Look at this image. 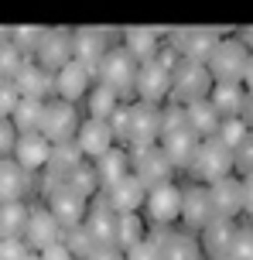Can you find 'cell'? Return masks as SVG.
Instances as JSON below:
<instances>
[{
    "instance_id": "cell-37",
    "label": "cell",
    "mask_w": 253,
    "mask_h": 260,
    "mask_svg": "<svg viewBox=\"0 0 253 260\" xmlns=\"http://www.w3.org/2000/svg\"><path fill=\"white\" fill-rule=\"evenodd\" d=\"M250 134H253V127H250V123H246L243 117H226V120H223V127H219V134H215V137H219V141L226 144L229 151H236V147H240V144L246 141Z\"/></svg>"
},
{
    "instance_id": "cell-53",
    "label": "cell",
    "mask_w": 253,
    "mask_h": 260,
    "mask_svg": "<svg viewBox=\"0 0 253 260\" xmlns=\"http://www.w3.org/2000/svg\"><path fill=\"white\" fill-rule=\"evenodd\" d=\"M0 247H4V236H0Z\"/></svg>"
},
{
    "instance_id": "cell-50",
    "label": "cell",
    "mask_w": 253,
    "mask_h": 260,
    "mask_svg": "<svg viewBox=\"0 0 253 260\" xmlns=\"http://www.w3.org/2000/svg\"><path fill=\"white\" fill-rule=\"evenodd\" d=\"M24 260H41V253H34V250H31V253H27Z\"/></svg>"
},
{
    "instance_id": "cell-38",
    "label": "cell",
    "mask_w": 253,
    "mask_h": 260,
    "mask_svg": "<svg viewBox=\"0 0 253 260\" xmlns=\"http://www.w3.org/2000/svg\"><path fill=\"white\" fill-rule=\"evenodd\" d=\"M65 243H68V250L76 253V260H86V257H93L96 250V240H93V233L86 230V222L82 226H76V230H65Z\"/></svg>"
},
{
    "instance_id": "cell-12",
    "label": "cell",
    "mask_w": 253,
    "mask_h": 260,
    "mask_svg": "<svg viewBox=\"0 0 253 260\" xmlns=\"http://www.w3.org/2000/svg\"><path fill=\"white\" fill-rule=\"evenodd\" d=\"M45 206L55 212V219L62 222V230H76V226H82L86 222V216H89V199L86 195H79L72 185H55L52 192H48V202Z\"/></svg>"
},
{
    "instance_id": "cell-2",
    "label": "cell",
    "mask_w": 253,
    "mask_h": 260,
    "mask_svg": "<svg viewBox=\"0 0 253 260\" xmlns=\"http://www.w3.org/2000/svg\"><path fill=\"white\" fill-rule=\"evenodd\" d=\"M158 144L164 147V154L171 157L174 168H192L202 137L188 127L185 106H178V103L164 106V123H161V141Z\"/></svg>"
},
{
    "instance_id": "cell-24",
    "label": "cell",
    "mask_w": 253,
    "mask_h": 260,
    "mask_svg": "<svg viewBox=\"0 0 253 260\" xmlns=\"http://www.w3.org/2000/svg\"><path fill=\"white\" fill-rule=\"evenodd\" d=\"M96 175H99V188L103 192H110L117 182H123L127 175H133V157L123 151V147H113V151H106L103 157H96Z\"/></svg>"
},
{
    "instance_id": "cell-21",
    "label": "cell",
    "mask_w": 253,
    "mask_h": 260,
    "mask_svg": "<svg viewBox=\"0 0 253 260\" xmlns=\"http://www.w3.org/2000/svg\"><path fill=\"white\" fill-rule=\"evenodd\" d=\"M236 233H240L236 219H212V222H209V226L199 233L205 257H209V260L229 257V253H233V243H236Z\"/></svg>"
},
{
    "instance_id": "cell-49",
    "label": "cell",
    "mask_w": 253,
    "mask_h": 260,
    "mask_svg": "<svg viewBox=\"0 0 253 260\" xmlns=\"http://www.w3.org/2000/svg\"><path fill=\"white\" fill-rule=\"evenodd\" d=\"M243 41H246V45H250V48H253V27H250V31H246V35H243Z\"/></svg>"
},
{
    "instance_id": "cell-36",
    "label": "cell",
    "mask_w": 253,
    "mask_h": 260,
    "mask_svg": "<svg viewBox=\"0 0 253 260\" xmlns=\"http://www.w3.org/2000/svg\"><path fill=\"white\" fill-rule=\"evenodd\" d=\"M27 62H31V58H27L14 41H4V45H0V79H11V82H14Z\"/></svg>"
},
{
    "instance_id": "cell-39",
    "label": "cell",
    "mask_w": 253,
    "mask_h": 260,
    "mask_svg": "<svg viewBox=\"0 0 253 260\" xmlns=\"http://www.w3.org/2000/svg\"><path fill=\"white\" fill-rule=\"evenodd\" d=\"M17 127H14L11 117H0V161L4 157H14V147H17Z\"/></svg>"
},
{
    "instance_id": "cell-17",
    "label": "cell",
    "mask_w": 253,
    "mask_h": 260,
    "mask_svg": "<svg viewBox=\"0 0 253 260\" xmlns=\"http://www.w3.org/2000/svg\"><path fill=\"white\" fill-rule=\"evenodd\" d=\"M76 58V45H72V35L68 31H45L38 52H34V62L45 65L48 72H58L62 65H68Z\"/></svg>"
},
{
    "instance_id": "cell-23",
    "label": "cell",
    "mask_w": 253,
    "mask_h": 260,
    "mask_svg": "<svg viewBox=\"0 0 253 260\" xmlns=\"http://www.w3.org/2000/svg\"><path fill=\"white\" fill-rule=\"evenodd\" d=\"M209 195H212V206H215L219 219H236L243 212V178H236V175L209 185Z\"/></svg>"
},
{
    "instance_id": "cell-11",
    "label": "cell",
    "mask_w": 253,
    "mask_h": 260,
    "mask_svg": "<svg viewBox=\"0 0 253 260\" xmlns=\"http://www.w3.org/2000/svg\"><path fill=\"white\" fill-rule=\"evenodd\" d=\"M151 240L158 243V257L161 260H205L202 240L192 230H154Z\"/></svg>"
},
{
    "instance_id": "cell-28",
    "label": "cell",
    "mask_w": 253,
    "mask_h": 260,
    "mask_svg": "<svg viewBox=\"0 0 253 260\" xmlns=\"http://www.w3.org/2000/svg\"><path fill=\"white\" fill-rule=\"evenodd\" d=\"M72 45H76V58L86 62L93 72L99 69L103 55L110 52V48H106V35H103V31H76V35H72Z\"/></svg>"
},
{
    "instance_id": "cell-1",
    "label": "cell",
    "mask_w": 253,
    "mask_h": 260,
    "mask_svg": "<svg viewBox=\"0 0 253 260\" xmlns=\"http://www.w3.org/2000/svg\"><path fill=\"white\" fill-rule=\"evenodd\" d=\"M113 134L117 141L133 144L137 147H151V144L161 141V123H164V110L158 103H144V100H133V103H123L117 113H113Z\"/></svg>"
},
{
    "instance_id": "cell-6",
    "label": "cell",
    "mask_w": 253,
    "mask_h": 260,
    "mask_svg": "<svg viewBox=\"0 0 253 260\" xmlns=\"http://www.w3.org/2000/svg\"><path fill=\"white\" fill-rule=\"evenodd\" d=\"M137 72H140V62L127 48H110L96 69V82L117 89L120 96H130V92L137 96Z\"/></svg>"
},
{
    "instance_id": "cell-25",
    "label": "cell",
    "mask_w": 253,
    "mask_h": 260,
    "mask_svg": "<svg viewBox=\"0 0 253 260\" xmlns=\"http://www.w3.org/2000/svg\"><path fill=\"white\" fill-rule=\"evenodd\" d=\"M209 103L223 113V120L226 117H243V113H246V103H250V89H246L243 82H215Z\"/></svg>"
},
{
    "instance_id": "cell-31",
    "label": "cell",
    "mask_w": 253,
    "mask_h": 260,
    "mask_svg": "<svg viewBox=\"0 0 253 260\" xmlns=\"http://www.w3.org/2000/svg\"><path fill=\"white\" fill-rule=\"evenodd\" d=\"M215 45H219V38L212 31H185V35H178V52L185 58H195V62H209Z\"/></svg>"
},
{
    "instance_id": "cell-29",
    "label": "cell",
    "mask_w": 253,
    "mask_h": 260,
    "mask_svg": "<svg viewBox=\"0 0 253 260\" xmlns=\"http://www.w3.org/2000/svg\"><path fill=\"white\" fill-rule=\"evenodd\" d=\"M120 92L110 89V86H103V82H96L93 89H89V96H86V117L93 120H113V113L120 110Z\"/></svg>"
},
{
    "instance_id": "cell-51",
    "label": "cell",
    "mask_w": 253,
    "mask_h": 260,
    "mask_svg": "<svg viewBox=\"0 0 253 260\" xmlns=\"http://www.w3.org/2000/svg\"><path fill=\"white\" fill-rule=\"evenodd\" d=\"M4 41H11V35H7V31H0V45H4Z\"/></svg>"
},
{
    "instance_id": "cell-44",
    "label": "cell",
    "mask_w": 253,
    "mask_h": 260,
    "mask_svg": "<svg viewBox=\"0 0 253 260\" xmlns=\"http://www.w3.org/2000/svg\"><path fill=\"white\" fill-rule=\"evenodd\" d=\"M41 260H76V253L68 250L65 240H58V243H52V247L41 250Z\"/></svg>"
},
{
    "instance_id": "cell-32",
    "label": "cell",
    "mask_w": 253,
    "mask_h": 260,
    "mask_svg": "<svg viewBox=\"0 0 253 260\" xmlns=\"http://www.w3.org/2000/svg\"><path fill=\"white\" fill-rule=\"evenodd\" d=\"M27 216H31V206L27 202H0V236L4 240L24 236Z\"/></svg>"
},
{
    "instance_id": "cell-3",
    "label": "cell",
    "mask_w": 253,
    "mask_h": 260,
    "mask_svg": "<svg viewBox=\"0 0 253 260\" xmlns=\"http://www.w3.org/2000/svg\"><path fill=\"white\" fill-rule=\"evenodd\" d=\"M192 178L202 185H215L229 178L233 171H236V154L229 151L226 144L219 141V137H205L199 144V151H195V161H192Z\"/></svg>"
},
{
    "instance_id": "cell-35",
    "label": "cell",
    "mask_w": 253,
    "mask_h": 260,
    "mask_svg": "<svg viewBox=\"0 0 253 260\" xmlns=\"http://www.w3.org/2000/svg\"><path fill=\"white\" fill-rule=\"evenodd\" d=\"M65 185H72V188H76L79 195H86L89 202L103 192V188H99V175H96V165H93V161H82L79 168L65 178Z\"/></svg>"
},
{
    "instance_id": "cell-34",
    "label": "cell",
    "mask_w": 253,
    "mask_h": 260,
    "mask_svg": "<svg viewBox=\"0 0 253 260\" xmlns=\"http://www.w3.org/2000/svg\"><path fill=\"white\" fill-rule=\"evenodd\" d=\"M123 48H127L137 62H147V58L158 55V35L147 31V27H130V31L123 35Z\"/></svg>"
},
{
    "instance_id": "cell-9",
    "label": "cell",
    "mask_w": 253,
    "mask_h": 260,
    "mask_svg": "<svg viewBox=\"0 0 253 260\" xmlns=\"http://www.w3.org/2000/svg\"><path fill=\"white\" fill-rule=\"evenodd\" d=\"M82 127V117L76 103H68V100H58L52 96L48 103H45V120H41V134L48 137L52 144H65V141H76V134Z\"/></svg>"
},
{
    "instance_id": "cell-30",
    "label": "cell",
    "mask_w": 253,
    "mask_h": 260,
    "mask_svg": "<svg viewBox=\"0 0 253 260\" xmlns=\"http://www.w3.org/2000/svg\"><path fill=\"white\" fill-rule=\"evenodd\" d=\"M147 222L140 212H120V219H117V247L127 253L130 247H137V243H144L147 240Z\"/></svg>"
},
{
    "instance_id": "cell-43",
    "label": "cell",
    "mask_w": 253,
    "mask_h": 260,
    "mask_svg": "<svg viewBox=\"0 0 253 260\" xmlns=\"http://www.w3.org/2000/svg\"><path fill=\"white\" fill-rule=\"evenodd\" d=\"M127 260H161V257H158V243L147 236L144 243H137V247L127 250Z\"/></svg>"
},
{
    "instance_id": "cell-5",
    "label": "cell",
    "mask_w": 253,
    "mask_h": 260,
    "mask_svg": "<svg viewBox=\"0 0 253 260\" xmlns=\"http://www.w3.org/2000/svg\"><path fill=\"white\" fill-rule=\"evenodd\" d=\"M250 45L243 38H223L209 55V72L215 82H243L246 69H250Z\"/></svg>"
},
{
    "instance_id": "cell-8",
    "label": "cell",
    "mask_w": 253,
    "mask_h": 260,
    "mask_svg": "<svg viewBox=\"0 0 253 260\" xmlns=\"http://www.w3.org/2000/svg\"><path fill=\"white\" fill-rule=\"evenodd\" d=\"M144 219L154 230H168L171 222L182 219V185H174V182L154 185L144 202Z\"/></svg>"
},
{
    "instance_id": "cell-15",
    "label": "cell",
    "mask_w": 253,
    "mask_h": 260,
    "mask_svg": "<svg viewBox=\"0 0 253 260\" xmlns=\"http://www.w3.org/2000/svg\"><path fill=\"white\" fill-rule=\"evenodd\" d=\"M171 171H174V165H171V157L164 154L161 144H151V147H137V151H133V175H137L147 188L171 182Z\"/></svg>"
},
{
    "instance_id": "cell-46",
    "label": "cell",
    "mask_w": 253,
    "mask_h": 260,
    "mask_svg": "<svg viewBox=\"0 0 253 260\" xmlns=\"http://www.w3.org/2000/svg\"><path fill=\"white\" fill-rule=\"evenodd\" d=\"M243 212H246V216H253V175H246V178H243Z\"/></svg>"
},
{
    "instance_id": "cell-18",
    "label": "cell",
    "mask_w": 253,
    "mask_h": 260,
    "mask_svg": "<svg viewBox=\"0 0 253 260\" xmlns=\"http://www.w3.org/2000/svg\"><path fill=\"white\" fill-rule=\"evenodd\" d=\"M52 147H55V144L48 141L45 134H21V137H17V147H14V161H17L24 171L38 175V171L48 168Z\"/></svg>"
},
{
    "instance_id": "cell-19",
    "label": "cell",
    "mask_w": 253,
    "mask_h": 260,
    "mask_svg": "<svg viewBox=\"0 0 253 260\" xmlns=\"http://www.w3.org/2000/svg\"><path fill=\"white\" fill-rule=\"evenodd\" d=\"M14 86H17V92H21L24 100L48 103L55 96V72H48V69L38 65V62H27L24 69H21V76L14 79Z\"/></svg>"
},
{
    "instance_id": "cell-13",
    "label": "cell",
    "mask_w": 253,
    "mask_h": 260,
    "mask_svg": "<svg viewBox=\"0 0 253 260\" xmlns=\"http://www.w3.org/2000/svg\"><path fill=\"white\" fill-rule=\"evenodd\" d=\"M93 86H96V72L86 62H79V58H72L68 65H62V69L55 72V96H58V100L79 103V100L89 96Z\"/></svg>"
},
{
    "instance_id": "cell-33",
    "label": "cell",
    "mask_w": 253,
    "mask_h": 260,
    "mask_svg": "<svg viewBox=\"0 0 253 260\" xmlns=\"http://www.w3.org/2000/svg\"><path fill=\"white\" fill-rule=\"evenodd\" d=\"M14 127H17V134H41V120H45V103L41 100H24L21 96V103H17V110L11 113Z\"/></svg>"
},
{
    "instance_id": "cell-40",
    "label": "cell",
    "mask_w": 253,
    "mask_h": 260,
    "mask_svg": "<svg viewBox=\"0 0 253 260\" xmlns=\"http://www.w3.org/2000/svg\"><path fill=\"white\" fill-rule=\"evenodd\" d=\"M17 103H21L17 86H14L11 79H0V117H11L14 110H17Z\"/></svg>"
},
{
    "instance_id": "cell-10",
    "label": "cell",
    "mask_w": 253,
    "mask_h": 260,
    "mask_svg": "<svg viewBox=\"0 0 253 260\" xmlns=\"http://www.w3.org/2000/svg\"><path fill=\"white\" fill-rule=\"evenodd\" d=\"M212 219H219V216H215L209 185H202V182L185 185V188H182V222H185V230L202 233Z\"/></svg>"
},
{
    "instance_id": "cell-26",
    "label": "cell",
    "mask_w": 253,
    "mask_h": 260,
    "mask_svg": "<svg viewBox=\"0 0 253 260\" xmlns=\"http://www.w3.org/2000/svg\"><path fill=\"white\" fill-rule=\"evenodd\" d=\"M147 192H151V188H147L137 175H127L123 182H117L106 192V199H110V206L117 209V212H140L144 202H147Z\"/></svg>"
},
{
    "instance_id": "cell-42",
    "label": "cell",
    "mask_w": 253,
    "mask_h": 260,
    "mask_svg": "<svg viewBox=\"0 0 253 260\" xmlns=\"http://www.w3.org/2000/svg\"><path fill=\"white\" fill-rule=\"evenodd\" d=\"M233 154H236V171H240L243 178L253 175V134L240 144V147H236V151H233Z\"/></svg>"
},
{
    "instance_id": "cell-4",
    "label": "cell",
    "mask_w": 253,
    "mask_h": 260,
    "mask_svg": "<svg viewBox=\"0 0 253 260\" xmlns=\"http://www.w3.org/2000/svg\"><path fill=\"white\" fill-rule=\"evenodd\" d=\"M215 79L209 72L205 62H195V58H182L174 65V86H171V103L188 106L199 103V100H209L212 96Z\"/></svg>"
},
{
    "instance_id": "cell-27",
    "label": "cell",
    "mask_w": 253,
    "mask_h": 260,
    "mask_svg": "<svg viewBox=\"0 0 253 260\" xmlns=\"http://www.w3.org/2000/svg\"><path fill=\"white\" fill-rule=\"evenodd\" d=\"M185 117H188V127L195 130L202 141H205V137H215V134H219V127H223V113H219L209 100L188 103L185 106Z\"/></svg>"
},
{
    "instance_id": "cell-45",
    "label": "cell",
    "mask_w": 253,
    "mask_h": 260,
    "mask_svg": "<svg viewBox=\"0 0 253 260\" xmlns=\"http://www.w3.org/2000/svg\"><path fill=\"white\" fill-rule=\"evenodd\" d=\"M86 260H127V253L120 247H99L93 257H86Z\"/></svg>"
},
{
    "instance_id": "cell-47",
    "label": "cell",
    "mask_w": 253,
    "mask_h": 260,
    "mask_svg": "<svg viewBox=\"0 0 253 260\" xmlns=\"http://www.w3.org/2000/svg\"><path fill=\"white\" fill-rule=\"evenodd\" d=\"M243 86L253 92V58H250V69H246V79H243Z\"/></svg>"
},
{
    "instance_id": "cell-20",
    "label": "cell",
    "mask_w": 253,
    "mask_h": 260,
    "mask_svg": "<svg viewBox=\"0 0 253 260\" xmlns=\"http://www.w3.org/2000/svg\"><path fill=\"white\" fill-rule=\"evenodd\" d=\"M86 154L79 151V144L76 141H65V144H55L52 147V157H48V168H45V182H48V192H52L55 185H62L72 175V171L79 168Z\"/></svg>"
},
{
    "instance_id": "cell-41",
    "label": "cell",
    "mask_w": 253,
    "mask_h": 260,
    "mask_svg": "<svg viewBox=\"0 0 253 260\" xmlns=\"http://www.w3.org/2000/svg\"><path fill=\"white\" fill-rule=\"evenodd\" d=\"M233 260H253V226H240L236 243H233Z\"/></svg>"
},
{
    "instance_id": "cell-7",
    "label": "cell",
    "mask_w": 253,
    "mask_h": 260,
    "mask_svg": "<svg viewBox=\"0 0 253 260\" xmlns=\"http://www.w3.org/2000/svg\"><path fill=\"white\" fill-rule=\"evenodd\" d=\"M171 86H174V62L171 58H147L140 62V72H137V100L144 103H164L171 96Z\"/></svg>"
},
{
    "instance_id": "cell-52",
    "label": "cell",
    "mask_w": 253,
    "mask_h": 260,
    "mask_svg": "<svg viewBox=\"0 0 253 260\" xmlns=\"http://www.w3.org/2000/svg\"><path fill=\"white\" fill-rule=\"evenodd\" d=\"M215 260H233V257H215Z\"/></svg>"
},
{
    "instance_id": "cell-16",
    "label": "cell",
    "mask_w": 253,
    "mask_h": 260,
    "mask_svg": "<svg viewBox=\"0 0 253 260\" xmlns=\"http://www.w3.org/2000/svg\"><path fill=\"white\" fill-rule=\"evenodd\" d=\"M76 144H79V151L86 157H103L106 151H113L117 147V134H113V123L110 120H93L86 117L82 120L79 134H76Z\"/></svg>"
},
{
    "instance_id": "cell-22",
    "label": "cell",
    "mask_w": 253,
    "mask_h": 260,
    "mask_svg": "<svg viewBox=\"0 0 253 260\" xmlns=\"http://www.w3.org/2000/svg\"><path fill=\"white\" fill-rule=\"evenodd\" d=\"M31 185H34V175L24 171L14 157L0 161V202H24Z\"/></svg>"
},
{
    "instance_id": "cell-48",
    "label": "cell",
    "mask_w": 253,
    "mask_h": 260,
    "mask_svg": "<svg viewBox=\"0 0 253 260\" xmlns=\"http://www.w3.org/2000/svg\"><path fill=\"white\" fill-rule=\"evenodd\" d=\"M243 120L253 127V92H250V103H246V113H243Z\"/></svg>"
},
{
    "instance_id": "cell-14",
    "label": "cell",
    "mask_w": 253,
    "mask_h": 260,
    "mask_svg": "<svg viewBox=\"0 0 253 260\" xmlns=\"http://www.w3.org/2000/svg\"><path fill=\"white\" fill-rule=\"evenodd\" d=\"M58 240H65V230L55 219V212L48 206H31V216H27V226H24V243L34 253H41L45 247H52Z\"/></svg>"
}]
</instances>
